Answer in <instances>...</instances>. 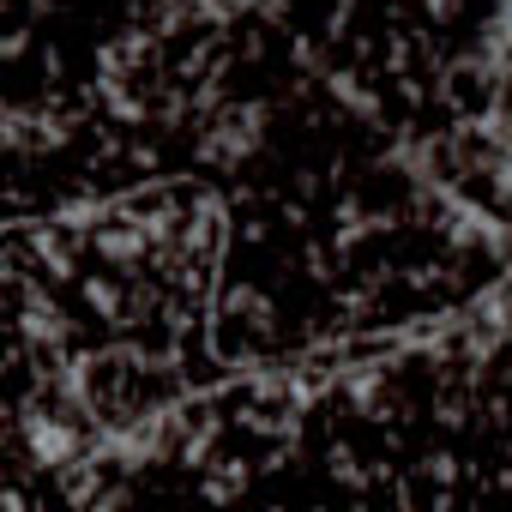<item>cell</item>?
<instances>
[{
  "instance_id": "obj_1",
  "label": "cell",
  "mask_w": 512,
  "mask_h": 512,
  "mask_svg": "<svg viewBox=\"0 0 512 512\" xmlns=\"http://www.w3.org/2000/svg\"><path fill=\"white\" fill-rule=\"evenodd\" d=\"M31 452H37V464H67L73 458V434L61 422H31Z\"/></svg>"
},
{
  "instance_id": "obj_2",
  "label": "cell",
  "mask_w": 512,
  "mask_h": 512,
  "mask_svg": "<svg viewBox=\"0 0 512 512\" xmlns=\"http://www.w3.org/2000/svg\"><path fill=\"white\" fill-rule=\"evenodd\" d=\"M494 43L512 49V0H500V7H494Z\"/></svg>"
}]
</instances>
